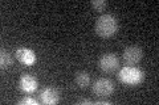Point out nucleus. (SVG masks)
Listing matches in <instances>:
<instances>
[{"mask_svg":"<svg viewBox=\"0 0 159 105\" xmlns=\"http://www.w3.org/2000/svg\"><path fill=\"white\" fill-rule=\"evenodd\" d=\"M118 29L117 18L113 14H102L96 21V32L101 37H111Z\"/></svg>","mask_w":159,"mask_h":105,"instance_id":"obj_1","label":"nucleus"},{"mask_svg":"<svg viewBox=\"0 0 159 105\" xmlns=\"http://www.w3.org/2000/svg\"><path fill=\"white\" fill-rule=\"evenodd\" d=\"M114 91V84L111 80L106 78L98 79V80L93 84V92L99 97H107L110 96Z\"/></svg>","mask_w":159,"mask_h":105,"instance_id":"obj_2","label":"nucleus"},{"mask_svg":"<svg viewBox=\"0 0 159 105\" xmlns=\"http://www.w3.org/2000/svg\"><path fill=\"white\" fill-rule=\"evenodd\" d=\"M143 78V74L137 68H130L126 67L123 68L121 72H119V79L122 82H125L126 84H135L139 83Z\"/></svg>","mask_w":159,"mask_h":105,"instance_id":"obj_3","label":"nucleus"},{"mask_svg":"<svg viewBox=\"0 0 159 105\" xmlns=\"http://www.w3.org/2000/svg\"><path fill=\"white\" fill-rule=\"evenodd\" d=\"M143 51L141 47L138 46H129L123 51V61L127 64H135L142 59Z\"/></svg>","mask_w":159,"mask_h":105,"instance_id":"obj_4","label":"nucleus"},{"mask_svg":"<svg viewBox=\"0 0 159 105\" xmlns=\"http://www.w3.org/2000/svg\"><path fill=\"white\" fill-rule=\"evenodd\" d=\"M119 64V61L116 54H103L98 61V66L103 71H113Z\"/></svg>","mask_w":159,"mask_h":105,"instance_id":"obj_5","label":"nucleus"},{"mask_svg":"<svg viewBox=\"0 0 159 105\" xmlns=\"http://www.w3.org/2000/svg\"><path fill=\"white\" fill-rule=\"evenodd\" d=\"M16 58H17V61L20 63L27 64V66H31V64H33L34 59H36V57H34V53L32 51L31 49H27V47L17 49L16 50Z\"/></svg>","mask_w":159,"mask_h":105,"instance_id":"obj_6","label":"nucleus"},{"mask_svg":"<svg viewBox=\"0 0 159 105\" xmlns=\"http://www.w3.org/2000/svg\"><path fill=\"white\" fill-rule=\"evenodd\" d=\"M40 96H41L43 103H45V104H56L60 100V92L57 91L56 88L49 87V88L44 89Z\"/></svg>","mask_w":159,"mask_h":105,"instance_id":"obj_7","label":"nucleus"},{"mask_svg":"<svg viewBox=\"0 0 159 105\" xmlns=\"http://www.w3.org/2000/svg\"><path fill=\"white\" fill-rule=\"evenodd\" d=\"M20 88L25 92H33L37 88V80L31 75H23L20 78Z\"/></svg>","mask_w":159,"mask_h":105,"instance_id":"obj_8","label":"nucleus"},{"mask_svg":"<svg viewBox=\"0 0 159 105\" xmlns=\"http://www.w3.org/2000/svg\"><path fill=\"white\" fill-rule=\"evenodd\" d=\"M76 83L78 87L85 88L89 86V83H90V76H89L88 72H85V71H78L76 74Z\"/></svg>","mask_w":159,"mask_h":105,"instance_id":"obj_9","label":"nucleus"},{"mask_svg":"<svg viewBox=\"0 0 159 105\" xmlns=\"http://www.w3.org/2000/svg\"><path fill=\"white\" fill-rule=\"evenodd\" d=\"M0 66H2V68H6L8 66H11V63H12V58L11 55H9V53L7 51V50H2V55H0Z\"/></svg>","mask_w":159,"mask_h":105,"instance_id":"obj_10","label":"nucleus"},{"mask_svg":"<svg viewBox=\"0 0 159 105\" xmlns=\"http://www.w3.org/2000/svg\"><path fill=\"white\" fill-rule=\"evenodd\" d=\"M92 7L96 9V11H103V8L106 7V2L105 0H93Z\"/></svg>","mask_w":159,"mask_h":105,"instance_id":"obj_11","label":"nucleus"},{"mask_svg":"<svg viewBox=\"0 0 159 105\" xmlns=\"http://www.w3.org/2000/svg\"><path fill=\"white\" fill-rule=\"evenodd\" d=\"M19 103L20 104H32V105H34V104H36V100L32 99V97H24V99L20 100Z\"/></svg>","mask_w":159,"mask_h":105,"instance_id":"obj_12","label":"nucleus"},{"mask_svg":"<svg viewBox=\"0 0 159 105\" xmlns=\"http://www.w3.org/2000/svg\"><path fill=\"white\" fill-rule=\"evenodd\" d=\"M78 103H80V104H92L93 101H92V100H80Z\"/></svg>","mask_w":159,"mask_h":105,"instance_id":"obj_13","label":"nucleus"}]
</instances>
